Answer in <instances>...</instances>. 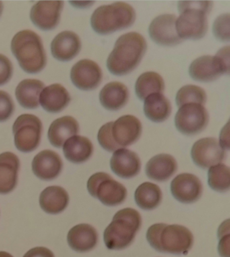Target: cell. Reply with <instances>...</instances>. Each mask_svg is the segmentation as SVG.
Masks as SVG:
<instances>
[{"label": "cell", "instance_id": "1", "mask_svg": "<svg viewBox=\"0 0 230 257\" xmlns=\"http://www.w3.org/2000/svg\"><path fill=\"white\" fill-rule=\"evenodd\" d=\"M147 44L143 36L130 32L120 36L107 60V67L113 75H127L139 64Z\"/></svg>", "mask_w": 230, "mask_h": 257}, {"label": "cell", "instance_id": "2", "mask_svg": "<svg viewBox=\"0 0 230 257\" xmlns=\"http://www.w3.org/2000/svg\"><path fill=\"white\" fill-rule=\"evenodd\" d=\"M148 242L158 252L186 254L192 248L194 237L187 227L180 225L156 223L148 229Z\"/></svg>", "mask_w": 230, "mask_h": 257}, {"label": "cell", "instance_id": "3", "mask_svg": "<svg viewBox=\"0 0 230 257\" xmlns=\"http://www.w3.org/2000/svg\"><path fill=\"white\" fill-rule=\"evenodd\" d=\"M210 1H180V17L175 21L177 34L182 40H199L208 29L207 14L212 8Z\"/></svg>", "mask_w": 230, "mask_h": 257}, {"label": "cell", "instance_id": "4", "mask_svg": "<svg viewBox=\"0 0 230 257\" xmlns=\"http://www.w3.org/2000/svg\"><path fill=\"white\" fill-rule=\"evenodd\" d=\"M11 50L27 73H38L46 67L47 57L42 39L32 31L17 33L12 40Z\"/></svg>", "mask_w": 230, "mask_h": 257}, {"label": "cell", "instance_id": "5", "mask_svg": "<svg viewBox=\"0 0 230 257\" xmlns=\"http://www.w3.org/2000/svg\"><path fill=\"white\" fill-rule=\"evenodd\" d=\"M141 225V216L133 208H126L117 212L103 233L105 246L110 250L127 248L133 242Z\"/></svg>", "mask_w": 230, "mask_h": 257}, {"label": "cell", "instance_id": "6", "mask_svg": "<svg viewBox=\"0 0 230 257\" xmlns=\"http://www.w3.org/2000/svg\"><path fill=\"white\" fill-rule=\"evenodd\" d=\"M136 13L133 7L125 3L101 6L94 11L91 24L97 34L108 35L128 28L133 25Z\"/></svg>", "mask_w": 230, "mask_h": 257}, {"label": "cell", "instance_id": "7", "mask_svg": "<svg viewBox=\"0 0 230 257\" xmlns=\"http://www.w3.org/2000/svg\"><path fill=\"white\" fill-rule=\"evenodd\" d=\"M229 72V47L221 48L215 56L196 58L189 67V74L195 81L209 82Z\"/></svg>", "mask_w": 230, "mask_h": 257}, {"label": "cell", "instance_id": "8", "mask_svg": "<svg viewBox=\"0 0 230 257\" xmlns=\"http://www.w3.org/2000/svg\"><path fill=\"white\" fill-rule=\"evenodd\" d=\"M87 189L91 196L109 206L122 204L127 196V190L124 185L106 173L93 174L88 180Z\"/></svg>", "mask_w": 230, "mask_h": 257}, {"label": "cell", "instance_id": "9", "mask_svg": "<svg viewBox=\"0 0 230 257\" xmlns=\"http://www.w3.org/2000/svg\"><path fill=\"white\" fill-rule=\"evenodd\" d=\"M42 122L33 114L19 116L13 124L15 144L19 151L30 153L40 145L42 133Z\"/></svg>", "mask_w": 230, "mask_h": 257}, {"label": "cell", "instance_id": "10", "mask_svg": "<svg viewBox=\"0 0 230 257\" xmlns=\"http://www.w3.org/2000/svg\"><path fill=\"white\" fill-rule=\"evenodd\" d=\"M208 122V114L203 105L188 103L180 107L175 116V125L180 133L196 135L203 131Z\"/></svg>", "mask_w": 230, "mask_h": 257}, {"label": "cell", "instance_id": "11", "mask_svg": "<svg viewBox=\"0 0 230 257\" xmlns=\"http://www.w3.org/2000/svg\"><path fill=\"white\" fill-rule=\"evenodd\" d=\"M225 151L217 139L205 138L198 140L191 150L193 162L200 168L206 169L221 163L225 159Z\"/></svg>", "mask_w": 230, "mask_h": 257}, {"label": "cell", "instance_id": "12", "mask_svg": "<svg viewBox=\"0 0 230 257\" xmlns=\"http://www.w3.org/2000/svg\"><path fill=\"white\" fill-rule=\"evenodd\" d=\"M72 82L81 90L97 88L102 80V71L93 60L83 59L77 62L70 72Z\"/></svg>", "mask_w": 230, "mask_h": 257}, {"label": "cell", "instance_id": "13", "mask_svg": "<svg viewBox=\"0 0 230 257\" xmlns=\"http://www.w3.org/2000/svg\"><path fill=\"white\" fill-rule=\"evenodd\" d=\"M176 17L173 15L158 16L149 27L151 40L163 46H173L182 42L175 29Z\"/></svg>", "mask_w": 230, "mask_h": 257}, {"label": "cell", "instance_id": "14", "mask_svg": "<svg viewBox=\"0 0 230 257\" xmlns=\"http://www.w3.org/2000/svg\"><path fill=\"white\" fill-rule=\"evenodd\" d=\"M63 6L62 1L38 2L31 10V20L42 30H52L60 22Z\"/></svg>", "mask_w": 230, "mask_h": 257}, {"label": "cell", "instance_id": "15", "mask_svg": "<svg viewBox=\"0 0 230 257\" xmlns=\"http://www.w3.org/2000/svg\"><path fill=\"white\" fill-rule=\"evenodd\" d=\"M170 188L173 197L184 204L197 201L202 193L201 182L196 175L190 173H182L175 177Z\"/></svg>", "mask_w": 230, "mask_h": 257}, {"label": "cell", "instance_id": "16", "mask_svg": "<svg viewBox=\"0 0 230 257\" xmlns=\"http://www.w3.org/2000/svg\"><path fill=\"white\" fill-rule=\"evenodd\" d=\"M112 133L119 147H128L139 139L142 134V124L134 116H122L113 122Z\"/></svg>", "mask_w": 230, "mask_h": 257}, {"label": "cell", "instance_id": "17", "mask_svg": "<svg viewBox=\"0 0 230 257\" xmlns=\"http://www.w3.org/2000/svg\"><path fill=\"white\" fill-rule=\"evenodd\" d=\"M63 163L58 153L46 150L35 156L32 162L33 173L41 180L50 181L61 173Z\"/></svg>", "mask_w": 230, "mask_h": 257}, {"label": "cell", "instance_id": "18", "mask_svg": "<svg viewBox=\"0 0 230 257\" xmlns=\"http://www.w3.org/2000/svg\"><path fill=\"white\" fill-rule=\"evenodd\" d=\"M110 167L120 178L130 179L139 173L141 163L137 154L122 148L114 152L110 160Z\"/></svg>", "mask_w": 230, "mask_h": 257}, {"label": "cell", "instance_id": "19", "mask_svg": "<svg viewBox=\"0 0 230 257\" xmlns=\"http://www.w3.org/2000/svg\"><path fill=\"white\" fill-rule=\"evenodd\" d=\"M81 42L78 35L73 31H66L57 35L51 44L53 56L62 62L70 61L79 54Z\"/></svg>", "mask_w": 230, "mask_h": 257}, {"label": "cell", "instance_id": "20", "mask_svg": "<svg viewBox=\"0 0 230 257\" xmlns=\"http://www.w3.org/2000/svg\"><path fill=\"white\" fill-rule=\"evenodd\" d=\"M68 243L76 252H89L96 246L98 233L89 224H79L70 229L68 233Z\"/></svg>", "mask_w": 230, "mask_h": 257}, {"label": "cell", "instance_id": "21", "mask_svg": "<svg viewBox=\"0 0 230 257\" xmlns=\"http://www.w3.org/2000/svg\"><path fill=\"white\" fill-rule=\"evenodd\" d=\"M20 161L11 152L0 155V194H9L17 184Z\"/></svg>", "mask_w": 230, "mask_h": 257}, {"label": "cell", "instance_id": "22", "mask_svg": "<svg viewBox=\"0 0 230 257\" xmlns=\"http://www.w3.org/2000/svg\"><path fill=\"white\" fill-rule=\"evenodd\" d=\"M178 169L176 161L172 156L161 154L155 156L146 165V174L148 178L157 182L168 180Z\"/></svg>", "mask_w": 230, "mask_h": 257}, {"label": "cell", "instance_id": "23", "mask_svg": "<svg viewBox=\"0 0 230 257\" xmlns=\"http://www.w3.org/2000/svg\"><path fill=\"white\" fill-rule=\"evenodd\" d=\"M79 132V124L73 116H65L57 118L51 124L48 130V139L56 148L63 147L66 140Z\"/></svg>", "mask_w": 230, "mask_h": 257}, {"label": "cell", "instance_id": "24", "mask_svg": "<svg viewBox=\"0 0 230 257\" xmlns=\"http://www.w3.org/2000/svg\"><path fill=\"white\" fill-rule=\"evenodd\" d=\"M69 93L62 85L56 83L45 87L41 93L40 102L43 108L51 113L61 112L69 104Z\"/></svg>", "mask_w": 230, "mask_h": 257}, {"label": "cell", "instance_id": "25", "mask_svg": "<svg viewBox=\"0 0 230 257\" xmlns=\"http://www.w3.org/2000/svg\"><path fill=\"white\" fill-rule=\"evenodd\" d=\"M129 91L122 83L114 81L105 85L99 93L101 105L108 110H118L128 102Z\"/></svg>", "mask_w": 230, "mask_h": 257}, {"label": "cell", "instance_id": "26", "mask_svg": "<svg viewBox=\"0 0 230 257\" xmlns=\"http://www.w3.org/2000/svg\"><path fill=\"white\" fill-rule=\"evenodd\" d=\"M63 151L68 161L80 164L90 159L93 153V146L87 138L74 136L66 140L64 144Z\"/></svg>", "mask_w": 230, "mask_h": 257}, {"label": "cell", "instance_id": "27", "mask_svg": "<svg viewBox=\"0 0 230 257\" xmlns=\"http://www.w3.org/2000/svg\"><path fill=\"white\" fill-rule=\"evenodd\" d=\"M40 203L41 208L47 213H60L67 207L69 196L62 187H48L41 193Z\"/></svg>", "mask_w": 230, "mask_h": 257}, {"label": "cell", "instance_id": "28", "mask_svg": "<svg viewBox=\"0 0 230 257\" xmlns=\"http://www.w3.org/2000/svg\"><path fill=\"white\" fill-rule=\"evenodd\" d=\"M44 83L40 80H23L16 89V98L23 108H37L40 104L41 92L44 89Z\"/></svg>", "mask_w": 230, "mask_h": 257}, {"label": "cell", "instance_id": "29", "mask_svg": "<svg viewBox=\"0 0 230 257\" xmlns=\"http://www.w3.org/2000/svg\"><path fill=\"white\" fill-rule=\"evenodd\" d=\"M144 112L149 120L155 122L164 121L170 115L171 106L162 93H155L145 99Z\"/></svg>", "mask_w": 230, "mask_h": 257}, {"label": "cell", "instance_id": "30", "mask_svg": "<svg viewBox=\"0 0 230 257\" xmlns=\"http://www.w3.org/2000/svg\"><path fill=\"white\" fill-rule=\"evenodd\" d=\"M134 198L136 204L142 209L151 211L160 204L162 192L160 188L150 182L143 183L136 190Z\"/></svg>", "mask_w": 230, "mask_h": 257}, {"label": "cell", "instance_id": "31", "mask_svg": "<svg viewBox=\"0 0 230 257\" xmlns=\"http://www.w3.org/2000/svg\"><path fill=\"white\" fill-rule=\"evenodd\" d=\"M165 83L162 77L155 72H146L139 76L135 84L136 94L141 100L152 93H162Z\"/></svg>", "mask_w": 230, "mask_h": 257}, {"label": "cell", "instance_id": "32", "mask_svg": "<svg viewBox=\"0 0 230 257\" xmlns=\"http://www.w3.org/2000/svg\"><path fill=\"white\" fill-rule=\"evenodd\" d=\"M208 184L212 190L225 192L230 188V169L225 164L210 167L208 171Z\"/></svg>", "mask_w": 230, "mask_h": 257}, {"label": "cell", "instance_id": "33", "mask_svg": "<svg viewBox=\"0 0 230 257\" xmlns=\"http://www.w3.org/2000/svg\"><path fill=\"white\" fill-rule=\"evenodd\" d=\"M206 101V94L201 87L194 85H187L179 89L175 97L177 106L180 107L188 103H197L204 105Z\"/></svg>", "mask_w": 230, "mask_h": 257}, {"label": "cell", "instance_id": "34", "mask_svg": "<svg viewBox=\"0 0 230 257\" xmlns=\"http://www.w3.org/2000/svg\"><path fill=\"white\" fill-rule=\"evenodd\" d=\"M113 122H108L103 124L99 130L97 139L101 147L108 152H115L117 150L122 149L119 147L113 138L112 133Z\"/></svg>", "mask_w": 230, "mask_h": 257}, {"label": "cell", "instance_id": "35", "mask_svg": "<svg viewBox=\"0 0 230 257\" xmlns=\"http://www.w3.org/2000/svg\"><path fill=\"white\" fill-rule=\"evenodd\" d=\"M215 38L221 42L229 41V14H223L215 19L213 25Z\"/></svg>", "mask_w": 230, "mask_h": 257}, {"label": "cell", "instance_id": "36", "mask_svg": "<svg viewBox=\"0 0 230 257\" xmlns=\"http://www.w3.org/2000/svg\"><path fill=\"white\" fill-rule=\"evenodd\" d=\"M15 111V104L11 95L5 91L0 90V122L6 121Z\"/></svg>", "mask_w": 230, "mask_h": 257}, {"label": "cell", "instance_id": "37", "mask_svg": "<svg viewBox=\"0 0 230 257\" xmlns=\"http://www.w3.org/2000/svg\"><path fill=\"white\" fill-rule=\"evenodd\" d=\"M13 73V64L7 56L0 54V85L6 84Z\"/></svg>", "mask_w": 230, "mask_h": 257}, {"label": "cell", "instance_id": "38", "mask_svg": "<svg viewBox=\"0 0 230 257\" xmlns=\"http://www.w3.org/2000/svg\"><path fill=\"white\" fill-rule=\"evenodd\" d=\"M218 237L220 238L219 246H218V251L219 254L221 257H229V233H226L225 231L222 230L221 228H219L218 231Z\"/></svg>", "mask_w": 230, "mask_h": 257}, {"label": "cell", "instance_id": "39", "mask_svg": "<svg viewBox=\"0 0 230 257\" xmlns=\"http://www.w3.org/2000/svg\"><path fill=\"white\" fill-rule=\"evenodd\" d=\"M23 257H55L50 249L44 247H36L31 249Z\"/></svg>", "mask_w": 230, "mask_h": 257}, {"label": "cell", "instance_id": "40", "mask_svg": "<svg viewBox=\"0 0 230 257\" xmlns=\"http://www.w3.org/2000/svg\"><path fill=\"white\" fill-rule=\"evenodd\" d=\"M228 124L224 126L222 130L221 135H220V145L223 149L229 150V127Z\"/></svg>", "mask_w": 230, "mask_h": 257}, {"label": "cell", "instance_id": "41", "mask_svg": "<svg viewBox=\"0 0 230 257\" xmlns=\"http://www.w3.org/2000/svg\"><path fill=\"white\" fill-rule=\"evenodd\" d=\"M0 257H13L12 256L11 254L8 253L7 252H5V251H1L0 252Z\"/></svg>", "mask_w": 230, "mask_h": 257}, {"label": "cell", "instance_id": "42", "mask_svg": "<svg viewBox=\"0 0 230 257\" xmlns=\"http://www.w3.org/2000/svg\"><path fill=\"white\" fill-rule=\"evenodd\" d=\"M3 11V4L2 2H0V16L2 15Z\"/></svg>", "mask_w": 230, "mask_h": 257}]
</instances>
